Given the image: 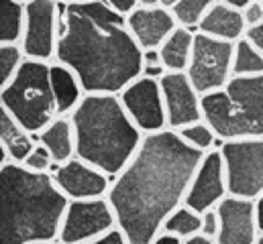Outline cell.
Returning <instances> with one entry per match:
<instances>
[{
	"label": "cell",
	"mask_w": 263,
	"mask_h": 244,
	"mask_svg": "<svg viewBox=\"0 0 263 244\" xmlns=\"http://www.w3.org/2000/svg\"><path fill=\"white\" fill-rule=\"evenodd\" d=\"M37 244H64V242H60V240H49V242H37Z\"/></svg>",
	"instance_id": "40"
},
{
	"label": "cell",
	"mask_w": 263,
	"mask_h": 244,
	"mask_svg": "<svg viewBox=\"0 0 263 244\" xmlns=\"http://www.w3.org/2000/svg\"><path fill=\"white\" fill-rule=\"evenodd\" d=\"M60 189L71 199H94L106 197L112 185V177L100 171L98 167L86 163L80 157L69 159L67 163L55 165L51 171Z\"/></svg>",
	"instance_id": "14"
},
{
	"label": "cell",
	"mask_w": 263,
	"mask_h": 244,
	"mask_svg": "<svg viewBox=\"0 0 263 244\" xmlns=\"http://www.w3.org/2000/svg\"><path fill=\"white\" fill-rule=\"evenodd\" d=\"M127 25L135 41L141 45L143 51H147V49H159L161 43L178 27V21L165 6L157 4V6H137L131 14H127Z\"/></svg>",
	"instance_id": "16"
},
{
	"label": "cell",
	"mask_w": 263,
	"mask_h": 244,
	"mask_svg": "<svg viewBox=\"0 0 263 244\" xmlns=\"http://www.w3.org/2000/svg\"><path fill=\"white\" fill-rule=\"evenodd\" d=\"M178 132H180V136H182L190 147H194V149L202 151V153L212 151L214 145H216V138H218V134L214 132V128L204 120V118L198 122H192V124H188V126H184V128H180Z\"/></svg>",
	"instance_id": "26"
},
{
	"label": "cell",
	"mask_w": 263,
	"mask_h": 244,
	"mask_svg": "<svg viewBox=\"0 0 263 244\" xmlns=\"http://www.w3.org/2000/svg\"><path fill=\"white\" fill-rule=\"evenodd\" d=\"M202 116L220 140L263 136V73L233 75L220 90L202 96Z\"/></svg>",
	"instance_id": "5"
},
{
	"label": "cell",
	"mask_w": 263,
	"mask_h": 244,
	"mask_svg": "<svg viewBox=\"0 0 263 244\" xmlns=\"http://www.w3.org/2000/svg\"><path fill=\"white\" fill-rule=\"evenodd\" d=\"M165 102L167 128L180 130L192 122L202 120V94L194 88L186 71H167L161 79Z\"/></svg>",
	"instance_id": "12"
},
{
	"label": "cell",
	"mask_w": 263,
	"mask_h": 244,
	"mask_svg": "<svg viewBox=\"0 0 263 244\" xmlns=\"http://www.w3.org/2000/svg\"><path fill=\"white\" fill-rule=\"evenodd\" d=\"M86 244H131V242H129V238L125 236V232L117 226V228L110 230L108 234H104V236H100V238H96V240L86 242Z\"/></svg>",
	"instance_id": "31"
},
{
	"label": "cell",
	"mask_w": 263,
	"mask_h": 244,
	"mask_svg": "<svg viewBox=\"0 0 263 244\" xmlns=\"http://www.w3.org/2000/svg\"><path fill=\"white\" fill-rule=\"evenodd\" d=\"M53 61L67 65L80 77L86 94H121L143 75V49L133 37L127 16L104 0L62 4Z\"/></svg>",
	"instance_id": "2"
},
{
	"label": "cell",
	"mask_w": 263,
	"mask_h": 244,
	"mask_svg": "<svg viewBox=\"0 0 263 244\" xmlns=\"http://www.w3.org/2000/svg\"><path fill=\"white\" fill-rule=\"evenodd\" d=\"M0 108L35 136L55 120L60 110L51 84V61L27 57L16 75L0 88Z\"/></svg>",
	"instance_id": "6"
},
{
	"label": "cell",
	"mask_w": 263,
	"mask_h": 244,
	"mask_svg": "<svg viewBox=\"0 0 263 244\" xmlns=\"http://www.w3.org/2000/svg\"><path fill=\"white\" fill-rule=\"evenodd\" d=\"M27 23V4L0 0V43H21Z\"/></svg>",
	"instance_id": "22"
},
{
	"label": "cell",
	"mask_w": 263,
	"mask_h": 244,
	"mask_svg": "<svg viewBox=\"0 0 263 244\" xmlns=\"http://www.w3.org/2000/svg\"><path fill=\"white\" fill-rule=\"evenodd\" d=\"M227 195H229V183H227L224 159L220 149L218 151L212 149L204 155L200 167L196 169L184 204L202 214L210 208H216Z\"/></svg>",
	"instance_id": "13"
},
{
	"label": "cell",
	"mask_w": 263,
	"mask_h": 244,
	"mask_svg": "<svg viewBox=\"0 0 263 244\" xmlns=\"http://www.w3.org/2000/svg\"><path fill=\"white\" fill-rule=\"evenodd\" d=\"M206 153L190 147L178 130L145 134L129 165L112 179L108 201L131 244H151L167 216L186 199Z\"/></svg>",
	"instance_id": "1"
},
{
	"label": "cell",
	"mask_w": 263,
	"mask_h": 244,
	"mask_svg": "<svg viewBox=\"0 0 263 244\" xmlns=\"http://www.w3.org/2000/svg\"><path fill=\"white\" fill-rule=\"evenodd\" d=\"M37 140L51 151L58 165L67 163L76 157V132L69 116H58L53 122H49L37 134Z\"/></svg>",
	"instance_id": "20"
},
{
	"label": "cell",
	"mask_w": 263,
	"mask_h": 244,
	"mask_svg": "<svg viewBox=\"0 0 263 244\" xmlns=\"http://www.w3.org/2000/svg\"><path fill=\"white\" fill-rule=\"evenodd\" d=\"M139 4L141 6H157V4H161V0H139Z\"/></svg>",
	"instance_id": "38"
},
{
	"label": "cell",
	"mask_w": 263,
	"mask_h": 244,
	"mask_svg": "<svg viewBox=\"0 0 263 244\" xmlns=\"http://www.w3.org/2000/svg\"><path fill=\"white\" fill-rule=\"evenodd\" d=\"M184 244H216V240H212V238H208V236H204V234H196V236H192V238H186Z\"/></svg>",
	"instance_id": "35"
},
{
	"label": "cell",
	"mask_w": 263,
	"mask_h": 244,
	"mask_svg": "<svg viewBox=\"0 0 263 244\" xmlns=\"http://www.w3.org/2000/svg\"><path fill=\"white\" fill-rule=\"evenodd\" d=\"M25 59L27 55L21 43H0V88L16 75Z\"/></svg>",
	"instance_id": "27"
},
{
	"label": "cell",
	"mask_w": 263,
	"mask_h": 244,
	"mask_svg": "<svg viewBox=\"0 0 263 244\" xmlns=\"http://www.w3.org/2000/svg\"><path fill=\"white\" fill-rule=\"evenodd\" d=\"M233 41H222L200 31L194 35V51L186 73L202 96L229 84L233 77Z\"/></svg>",
	"instance_id": "8"
},
{
	"label": "cell",
	"mask_w": 263,
	"mask_h": 244,
	"mask_svg": "<svg viewBox=\"0 0 263 244\" xmlns=\"http://www.w3.org/2000/svg\"><path fill=\"white\" fill-rule=\"evenodd\" d=\"M263 73V51L245 37L235 43L233 55V75H259Z\"/></svg>",
	"instance_id": "25"
},
{
	"label": "cell",
	"mask_w": 263,
	"mask_h": 244,
	"mask_svg": "<svg viewBox=\"0 0 263 244\" xmlns=\"http://www.w3.org/2000/svg\"><path fill=\"white\" fill-rule=\"evenodd\" d=\"M21 2H25V4H27V2H29V0H21Z\"/></svg>",
	"instance_id": "42"
},
{
	"label": "cell",
	"mask_w": 263,
	"mask_h": 244,
	"mask_svg": "<svg viewBox=\"0 0 263 244\" xmlns=\"http://www.w3.org/2000/svg\"><path fill=\"white\" fill-rule=\"evenodd\" d=\"M243 16H245L247 27H253V25H259V23H263V4H261V0H253L251 4H247V6L243 8Z\"/></svg>",
	"instance_id": "30"
},
{
	"label": "cell",
	"mask_w": 263,
	"mask_h": 244,
	"mask_svg": "<svg viewBox=\"0 0 263 244\" xmlns=\"http://www.w3.org/2000/svg\"><path fill=\"white\" fill-rule=\"evenodd\" d=\"M255 244H263V232L259 234V238H257V242H255Z\"/></svg>",
	"instance_id": "41"
},
{
	"label": "cell",
	"mask_w": 263,
	"mask_h": 244,
	"mask_svg": "<svg viewBox=\"0 0 263 244\" xmlns=\"http://www.w3.org/2000/svg\"><path fill=\"white\" fill-rule=\"evenodd\" d=\"M220 2H227V4H231V6H235V8H245L247 4H251L253 0H220Z\"/></svg>",
	"instance_id": "37"
},
{
	"label": "cell",
	"mask_w": 263,
	"mask_h": 244,
	"mask_svg": "<svg viewBox=\"0 0 263 244\" xmlns=\"http://www.w3.org/2000/svg\"><path fill=\"white\" fill-rule=\"evenodd\" d=\"M60 12L62 4L58 0L27 2V23L21 45L29 59H55L60 39Z\"/></svg>",
	"instance_id": "10"
},
{
	"label": "cell",
	"mask_w": 263,
	"mask_h": 244,
	"mask_svg": "<svg viewBox=\"0 0 263 244\" xmlns=\"http://www.w3.org/2000/svg\"><path fill=\"white\" fill-rule=\"evenodd\" d=\"M255 212H257V224H259V232H263V195L255 199Z\"/></svg>",
	"instance_id": "36"
},
{
	"label": "cell",
	"mask_w": 263,
	"mask_h": 244,
	"mask_svg": "<svg viewBox=\"0 0 263 244\" xmlns=\"http://www.w3.org/2000/svg\"><path fill=\"white\" fill-rule=\"evenodd\" d=\"M218 230H220V218H218V210L216 208H210L206 212H202V232L204 236L216 240L218 236Z\"/></svg>",
	"instance_id": "29"
},
{
	"label": "cell",
	"mask_w": 263,
	"mask_h": 244,
	"mask_svg": "<svg viewBox=\"0 0 263 244\" xmlns=\"http://www.w3.org/2000/svg\"><path fill=\"white\" fill-rule=\"evenodd\" d=\"M214 2L216 0H161V6H165L176 16L178 25L196 29L200 18Z\"/></svg>",
	"instance_id": "24"
},
{
	"label": "cell",
	"mask_w": 263,
	"mask_h": 244,
	"mask_svg": "<svg viewBox=\"0 0 263 244\" xmlns=\"http://www.w3.org/2000/svg\"><path fill=\"white\" fill-rule=\"evenodd\" d=\"M117 226V214L108 197L71 199L58 240L64 244H86L108 234Z\"/></svg>",
	"instance_id": "9"
},
{
	"label": "cell",
	"mask_w": 263,
	"mask_h": 244,
	"mask_svg": "<svg viewBox=\"0 0 263 244\" xmlns=\"http://www.w3.org/2000/svg\"><path fill=\"white\" fill-rule=\"evenodd\" d=\"M119 96L127 114L143 134H153L167 128L165 102L159 79L139 75Z\"/></svg>",
	"instance_id": "11"
},
{
	"label": "cell",
	"mask_w": 263,
	"mask_h": 244,
	"mask_svg": "<svg viewBox=\"0 0 263 244\" xmlns=\"http://www.w3.org/2000/svg\"><path fill=\"white\" fill-rule=\"evenodd\" d=\"M245 39H247L249 43H253L259 51H263V23L249 27L247 33H245Z\"/></svg>",
	"instance_id": "33"
},
{
	"label": "cell",
	"mask_w": 263,
	"mask_h": 244,
	"mask_svg": "<svg viewBox=\"0 0 263 244\" xmlns=\"http://www.w3.org/2000/svg\"><path fill=\"white\" fill-rule=\"evenodd\" d=\"M69 118L76 132V157L112 179L129 165L145 138L119 94H86Z\"/></svg>",
	"instance_id": "4"
},
{
	"label": "cell",
	"mask_w": 263,
	"mask_h": 244,
	"mask_svg": "<svg viewBox=\"0 0 263 244\" xmlns=\"http://www.w3.org/2000/svg\"><path fill=\"white\" fill-rule=\"evenodd\" d=\"M247 29L249 27L245 23L243 10L235 8L227 2H220V0H216L206 10V14L200 18L196 27V31L204 33V35H210V37H216L222 41H233V43L243 39Z\"/></svg>",
	"instance_id": "17"
},
{
	"label": "cell",
	"mask_w": 263,
	"mask_h": 244,
	"mask_svg": "<svg viewBox=\"0 0 263 244\" xmlns=\"http://www.w3.org/2000/svg\"><path fill=\"white\" fill-rule=\"evenodd\" d=\"M194 35L190 27L178 25L172 35L161 43L159 53L167 71H186L190 59H192V51H194Z\"/></svg>",
	"instance_id": "21"
},
{
	"label": "cell",
	"mask_w": 263,
	"mask_h": 244,
	"mask_svg": "<svg viewBox=\"0 0 263 244\" xmlns=\"http://www.w3.org/2000/svg\"><path fill=\"white\" fill-rule=\"evenodd\" d=\"M161 232H170V234H176L180 238H192L202 232V214L196 212L194 208L186 206V204H180L170 216L167 220L163 222V228Z\"/></svg>",
	"instance_id": "23"
},
{
	"label": "cell",
	"mask_w": 263,
	"mask_h": 244,
	"mask_svg": "<svg viewBox=\"0 0 263 244\" xmlns=\"http://www.w3.org/2000/svg\"><path fill=\"white\" fill-rule=\"evenodd\" d=\"M51 84H53L60 116H71V112L78 108V104L86 96L80 77L67 65L53 61L51 63Z\"/></svg>",
	"instance_id": "19"
},
{
	"label": "cell",
	"mask_w": 263,
	"mask_h": 244,
	"mask_svg": "<svg viewBox=\"0 0 263 244\" xmlns=\"http://www.w3.org/2000/svg\"><path fill=\"white\" fill-rule=\"evenodd\" d=\"M62 4H73V2H86V0H58Z\"/></svg>",
	"instance_id": "39"
},
{
	"label": "cell",
	"mask_w": 263,
	"mask_h": 244,
	"mask_svg": "<svg viewBox=\"0 0 263 244\" xmlns=\"http://www.w3.org/2000/svg\"><path fill=\"white\" fill-rule=\"evenodd\" d=\"M261 4H263V0H261Z\"/></svg>",
	"instance_id": "43"
},
{
	"label": "cell",
	"mask_w": 263,
	"mask_h": 244,
	"mask_svg": "<svg viewBox=\"0 0 263 244\" xmlns=\"http://www.w3.org/2000/svg\"><path fill=\"white\" fill-rule=\"evenodd\" d=\"M220 153L227 169L229 195L253 201L263 195V136L222 140Z\"/></svg>",
	"instance_id": "7"
},
{
	"label": "cell",
	"mask_w": 263,
	"mask_h": 244,
	"mask_svg": "<svg viewBox=\"0 0 263 244\" xmlns=\"http://www.w3.org/2000/svg\"><path fill=\"white\" fill-rule=\"evenodd\" d=\"M104 2H106L112 10H117L119 14H123V16L131 14L137 6H141L139 0H104Z\"/></svg>",
	"instance_id": "32"
},
{
	"label": "cell",
	"mask_w": 263,
	"mask_h": 244,
	"mask_svg": "<svg viewBox=\"0 0 263 244\" xmlns=\"http://www.w3.org/2000/svg\"><path fill=\"white\" fill-rule=\"evenodd\" d=\"M220 230L216 236V244H255L259 238V224L255 201L227 195L218 206Z\"/></svg>",
	"instance_id": "15"
},
{
	"label": "cell",
	"mask_w": 263,
	"mask_h": 244,
	"mask_svg": "<svg viewBox=\"0 0 263 244\" xmlns=\"http://www.w3.org/2000/svg\"><path fill=\"white\" fill-rule=\"evenodd\" d=\"M23 165H25V167H29L31 171L51 173V171H53V167H55L58 163H55V159H53L51 151H49L43 143H37V145H35V149L29 153V157L25 159V163H23Z\"/></svg>",
	"instance_id": "28"
},
{
	"label": "cell",
	"mask_w": 263,
	"mask_h": 244,
	"mask_svg": "<svg viewBox=\"0 0 263 244\" xmlns=\"http://www.w3.org/2000/svg\"><path fill=\"white\" fill-rule=\"evenodd\" d=\"M37 136L23 128L4 108H0V151L2 163H25L29 153L37 145ZM0 163V165H2Z\"/></svg>",
	"instance_id": "18"
},
{
	"label": "cell",
	"mask_w": 263,
	"mask_h": 244,
	"mask_svg": "<svg viewBox=\"0 0 263 244\" xmlns=\"http://www.w3.org/2000/svg\"><path fill=\"white\" fill-rule=\"evenodd\" d=\"M151 244H184V238L176 236V234H170V232H159Z\"/></svg>",
	"instance_id": "34"
},
{
	"label": "cell",
	"mask_w": 263,
	"mask_h": 244,
	"mask_svg": "<svg viewBox=\"0 0 263 244\" xmlns=\"http://www.w3.org/2000/svg\"><path fill=\"white\" fill-rule=\"evenodd\" d=\"M67 206L51 173L12 161L0 165V244L58 240Z\"/></svg>",
	"instance_id": "3"
}]
</instances>
